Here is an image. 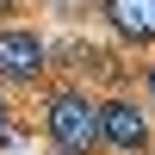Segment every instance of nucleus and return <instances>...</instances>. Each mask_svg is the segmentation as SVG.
I'll list each match as a JSON object with an SVG mask.
<instances>
[{
  "instance_id": "3",
  "label": "nucleus",
  "mask_w": 155,
  "mask_h": 155,
  "mask_svg": "<svg viewBox=\"0 0 155 155\" xmlns=\"http://www.w3.org/2000/svg\"><path fill=\"white\" fill-rule=\"evenodd\" d=\"M50 74V44L31 25H0V81L12 87H37Z\"/></svg>"
},
{
  "instance_id": "5",
  "label": "nucleus",
  "mask_w": 155,
  "mask_h": 155,
  "mask_svg": "<svg viewBox=\"0 0 155 155\" xmlns=\"http://www.w3.org/2000/svg\"><path fill=\"white\" fill-rule=\"evenodd\" d=\"M143 106L155 112V62H143Z\"/></svg>"
},
{
  "instance_id": "6",
  "label": "nucleus",
  "mask_w": 155,
  "mask_h": 155,
  "mask_svg": "<svg viewBox=\"0 0 155 155\" xmlns=\"http://www.w3.org/2000/svg\"><path fill=\"white\" fill-rule=\"evenodd\" d=\"M6 130H12V106H6V93H0V143H6Z\"/></svg>"
},
{
  "instance_id": "1",
  "label": "nucleus",
  "mask_w": 155,
  "mask_h": 155,
  "mask_svg": "<svg viewBox=\"0 0 155 155\" xmlns=\"http://www.w3.org/2000/svg\"><path fill=\"white\" fill-rule=\"evenodd\" d=\"M44 137L50 149L62 155H99V99L87 93L81 81H62V87H44Z\"/></svg>"
},
{
  "instance_id": "8",
  "label": "nucleus",
  "mask_w": 155,
  "mask_h": 155,
  "mask_svg": "<svg viewBox=\"0 0 155 155\" xmlns=\"http://www.w3.org/2000/svg\"><path fill=\"white\" fill-rule=\"evenodd\" d=\"M50 155H62V149H50Z\"/></svg>"
},
{
  "instance_id": "7",
  "label": "nucleus",
  "mask_w": 155,
  "mask_h": 155,
  "mask_svg": "<svg viewBox=\"0 0 155 155\" xmlns=\"http://www.w3.org/2000/svg\"><path fill=\"white\" fill-rule=\"evenodd\" d=\"M19 6H25V0H0V12H19Z\"/></svg>"
},
{
  "instance_id": "4",
  "label": "nucleus",
  "mask_w": 155,
  "mask_h": 155,
  "mask_svg": "<svg viewBox=\"0 0 155 155\" xmlns=\"http://www.w3.org/2000/svg\"><path fill=\"white\" fill-rule=\"evenodd\" d=\"M99 19L118 44L130 50H149L155 44V0H99Z\"/></svg>"
},
{
  "instance_id": "2",
  "label": "nucleus",
  "mask_w": 155,
  "mask_h": 155,
  "mask_svg": "<svg viewBox=\"0 0 155 155\" xmlns=\"http://www.w3.org/2000/svg\"><path fill=\"white\" fill-rule=\"evenodd\" d=\"M99 149L112 155H149L155 149V112L130 93H112L99 99Z\"/></svg>"
}]
</instances>
